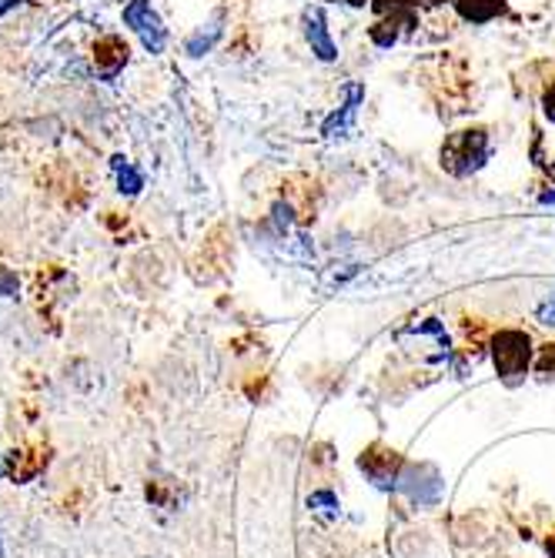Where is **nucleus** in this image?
Segmentation results:
<instances>
[{
    "mask_svg": "<svg viewBox=\"0 0 555 558\" xmlns=\"http://www.w3.org/2000/svg\"><path fill=\"white\" fill-rule=\"evenodd\" d=\"M492 158V137L485 128H462L456 134H448L442 150H438V161L448 174L456 178H469L475 171H482Z\"/></svg>",
    "mask_w": 555,
    "mask_h": 558,
    "instance_id": "obj_1",
    "label": "nucleus"
},
{
    "mask_svg": "<svg viewBox=\"0 0 555 558\" xmlns=\"http://www.w3.org/2000/svg\"><path fill=\"white\" fill-rule=\"evenodd\" d=\"M492 362H495V372L506 378V381H519L529 365H532V341L526 331H516V328H506L492 338Z\"/></svg>",
    "mask_w": 555,
    "mask_h": 558,
    "instance_id": "obj_2",
    "label": "nucleus"
},
{
    "mask_svg": "<svg viewBox=\"0 0 555 558\" xmlns=\"http://www.w3.org/2000/svg\"><path fill=\"white\" fill-rule=\"evenodd\" d=\"M121 17L141 37V44L150 50V54H165V47H168V27H165L161 14L150 8V0H131Z\"/></svg>",
    "mask_w": 555,
    "mask_h": 558,
    "instance_id": "obj_3",
    "label": "nucleus"
},
{
    "mask_svg": "<svg viewBox=\"0 0 555 558\" xmlns=\"http://www.w3.org/2000/svg\"><path fill=\"white\" fill-rule=\"evenodd\" d=\"M398 488L415 505H435L442 498V475L435 465H409L398 475Z\"/></svg>",
    "mask_w": 555,
    "mask_h": 558,
    "instance_id": "obj_4",
    "label": "nucleus"
},
{
    "mask_svg": "<svg viewBox=\"0 0 555 558\" xmlns=\"http://www.w3.org/2000/svg\"><path fill=\"white\" fill-rule=\"evenodd\" d=\"M301 31H305V40H309V47H312V54H315L322 64L338 61V44L331 40L328 17L322 14V8H309L305 14H301Z\"/></svg>",
    "mask_w": 555,
    "mask_h": 558,
    "instance_id": "obj_5",
    "label": "nucleus"
},
{
    "mask_svg": "<svg viewBox=\"0 0 555 558\" xmlns=\"http://www.w3.org/2000/svg\"><path fill=\"white\" fill-rule=\"evenodd\" d=\"M359 469L378 485V488H391L398 485V454L395 451H385V448H369L362 459H359Z\"/></svg>",
    "mask_w": 555,
    "mask_h": 558,
    "instance_id": "obj_6",
    "label": "nucleus"
},
{
    "mask_svg": "<svg viewBox=\"0 0 555 558\" xmlns=\"http://www.w3.org/2000/svg\"><path fill=\"white\" fill-rule=\"evenodd\" d=\"M451 8L466 24H492L509 14V0H451Z\"/></svg>",
    "mask_w": 555,
    "mask_h": 558,
    "instance_id": "obj_7",
    "label": "nucleus"
},
{
    "mask_svg": "<svg viewBox=\"0 0 555 558\" xmlns=\"http://www.w3.org/2000/svg\"><path fill=\"white\" fill-rule=\"evenodd\" d=\"M94 64L100 71V77H118V71L128 64V44L121 37H105L94 47Z\"/></svg>",
    "mask_w": 555,
    "mask_h": 558,
    "instance_id": "obj_8",
    "label": "nucleus"
},
{
    "mask_svg": "<svg viewBox=\"0 0 555 558\" xmlns=\"http://www.w3.org/2000/svg\"><path fill=\"white\" fill-rule=\"evenodd\" d=\"M345 105H341V111H335L331 118H328V124H325V134L328 137H338L351 121H355V114H359V105H362V97H365V90L359 87V84H348L345 87Z\"/></svg>",
    "mask_w": 555,
    "mask_h": 558,
    "instance_id": "obj_9",
    "label": "nucleus"
},
{
    "mask_svg": "<svg viewBox=\"0 0 555 558\" xmlns=\"http://www.w3.org/2000/svg\"><path fill=\"white\" fill-rule=\"evenodd\" d=\"M221 34H225V27H221V21H212L208 24V31L205 27H201V31H194L191 37H188V44H184V50H188V54L191 58H205L208 54V50L221 40Z\"/></svg>",
    "mask_w": 555,
    "mask_h": 558,
    "instance_id": "obj_10",
    "label": "nucleus"
},
{
    "mask_svg": "<svg viewBox=\"0 0 555 558\" xmlns=\"http://www.w3.org/2000/svg\"><path fill=\"white\" fill-rule=\"evenodd\" d=\"M114 168H118V191L121 194H137L141 191V184H144V178H141V171H134L124 158H114Z\"/></svg>",
    "mask_w": 555,
    "mask_h": 558,
    "instance_id": "obj_11",
    "label": "nucleus"
},
{
    "mask_svg": "<svg viewBox=\"0 0 555 558\" xmlns=\"http://www.w3.org/2000/svg\"><path fill=\"white\" fill-rule=\"evenodd\" d=\"M309 509L331 519V515H338V498L331 492H315V495H309Z\"/></svg>",
    "mask_w": 555,
    "mask_h": 558,
    "instance_id": "obj_12",
    "label": "nucleus"
},
{
    "mask_svg": "<svg viewBox=\"0 0 555 558\" xmlns=\"http://www.w3.org/2000/svg\"><path fill=\"white\" fill-rule=\"evenodd\" d=\"M542 114H545V121L555 124V81H548L542 90Z\"/></svg>",
    "mask_w": 555,
    "mask_h": 558,
    "instance_id": "obj_13",
    "label": "nucleus"
},
{
    "mask_svg": "<svg viewBox=\"0 0 555 558\" xmlns=\"http://www.w3.org/2000/svg\"><path fill=\"white\" fill-rule=\"evenodd\" d=\"M17 275L8 271V268H0V298H14L17 294Z\"/></svg>",
    "mask_w": 555,
    "mask_h": 558,
    "instance_id": "obj_14",
    "label": "nucleus"
},
{
    "mask_svg": "<svg viewBox=\"0 0 555 558\" xmlns=\"http://www.w3.org/2000/svg\"><path fill=\"white\" fill-rule=\"evenodd\" d=\"M539 318H542V325H555V298H552L548 304H542V308H539Z\"/></svg>",
    "mask_w": 555,
    "mask_h": 558,
    "instance_id": "obj_15",
    "label": "nucleus"
},
{
    "mask_svg": "<svg viewBox=\"0 0 555 558\" xmlns=\"http://www.w3.org/2000/svg\"><path fill=\"white\" fill-rule=\"evenodd\" d=\"M24 0H0V17H8L11 11H17Z\"/></svg>",
    "mask_w": 555,
    "mask_h": 558,
    "instance_id": "obj_16",
    "label": "nucleus"
},
{
    "mask_svg": "<svg viewBox=\"0 0 555 558\" xmlns=\"http://www.w3.org/2000/svg\"><path fill=\"white\" fill-rule=\"evenodd\" d=\"M322 4H348V8H365L372 0H322Z\"/></svg>",
    "mask_w": 555,
    "mask_h": 558,
    "instance_id": "obj_17",
    "label": "nucleus"
},
{
    "mask_svg": "<svg viewBox=\"0 0 555 558\" xmlns=\"http://www.w3.org/2000/svg\"><path fill=\"white\" fill-rule=\"evenodd\" d=\"M8 475V465H4V459H0V478H4Z\"/></svg>",
    "mask_w": 555,
    "mask_h": 558,
    "instance_id": "obj_18",
    "label": "nucleus"
},
{
    "mask_svg": "<svg viewBox=\"0 0 555 558\" xmlns=\"http://www.w3.org/2000/svg\"><path fill=\"white\" fill-rule=\"evenodd\" d=\"M0 558H4V548H0Z\"/></svg>",
    "mask_w": 555,
    "mask_h": 558,
    "instance_id": "obj_19",
    "label": "nucleus"
}]
</instances>
